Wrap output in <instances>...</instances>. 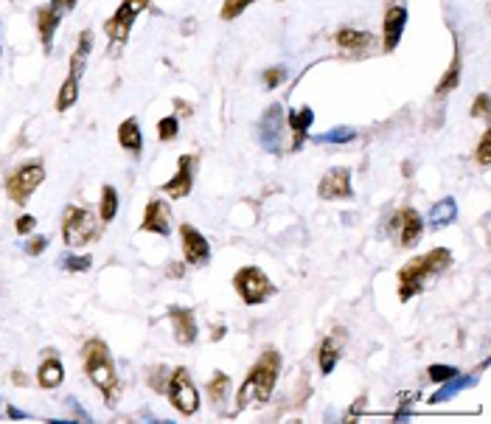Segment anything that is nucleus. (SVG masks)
<instances>
[{
    "mask_svg": "<svg viewBox=\"0 0 491 424\" xmlns=\"http://www.w3.org/2000/svg\"><path fill=\"white\" fill-rule=\"evenodd\" d=\"M278 374H281V354L278 351H267L262 354L259 365L250 371V376L244 379L239 396H236V410L248 407L250 402H267L276 382H278Z\"/></svg>",
    "mask_w": 491,
    "mask_h": 424,
    "instance_id": "f257e3e1",
    "label": "nucleus"
},
{
    "mask_svg": "<svg viewBox=\"0 0 491 424\" xmlns=\"http://www.w3.org/2000/svg\"><path fill=\"white\" fill-rule=\"evenodd\" d=\"M452 264V256H449V250L446 248H435L429 256H418V259H413L410 264H404L401 267V284H399V298L401 301H410L421 287H424V281L429 278V276H438V273H443L446 267Z\"/></svg>",
    "mask_w": 491,
    "mask_h": 424,
    "instance_id": "f03ea898",
    "label": "nucleus"
},
{
    "mask_svg": "<svg viewBox=\"0 0 491 424\" xmlns=\"http://www.w3.org/2000/svg\"><path fill=\"white\" fill-rule=\"evenodd\" d=\"M85 371L93 379V385L104 393L107 402H113V396L118 393V379H115V368L107 357V348L101 343L87 346V357H85Z\"/></svg>",
    "mask_w": 491,
    "mask_h": 424,
    "instance_id": "7ed1b4c3",
    "label": "nucleus"
},
{
    "mask_svg": "<svg viewBox=\"0 0 491 424\" xmlns=\"http://www.w3.org/2000/svg\"><path fill=\"white\" fill-rule=\"evenodd\" d=\"M233 287L244 304H264L270 295H276V287L259 267H241L233 278Z\"/></svg>",
    "mask_w": 491,
    "mask_h": 424,
    "instance_id": "20e7f679",
    "label": "nucleus"
},
{
    "mask_svg": "<svg viewBox=\"0 0 491 424\" xmlns=\"http://www.w3.org/2000/svg\"><path fill=\"white\" fill-rule=\"evenodd\" d=\"M99 225H96V217H93V211L87 208H71V214L65 217V242L68 248H85L93 236H96Z\"/></svg>",
    "mask_w": 491,
    "mask_h": 424,
    "instance_id": "39448f33",
    "label": "nucleus"
},
{
    "mask_svg": "<svg viewBox=\"0 0 491 424\" xmlns=\"http://www.w3.org/2000/svg\"><path fill=\"white\" fill-rule=\"evenodd\" d=\"M169 399H171V404L180 413H185V416L197 413V407H199V390L191 382V376H188L185 368H180V371L171 374V379H169Z\"/></svg>",
    "mask_w": 491,
    "mask_h": 424,
    "instance_id": "423d86ee",
    "label": "nucleus"
},
{
    "mask_svg": "<svg viewBox=\"0 0 491 424\" xmlns=\"http://www.w3.org/2000/svg\"><path fill=\"white\" fill-rule=\"evenodd\" d=\"M43 180H45V169H43L40 163H29V166H23L20 171H15V174L9 177L6 191H9V197H12L15 202H26V199L40 188Z\"/></svg>",
    "mask_w": 491,
    "mask_h": 424,
    "instance_id": "0eeeda50",
    "label": "nucleus"
},
{
    "mask_svg": "<svg viewBox=\"0 0 491 424\" xmlns=\"http://www.w3.org/2000/svg\"><path fill=\"white\" fill-rule=\"evenodd\" d=\"M318 194L323 199H346L351 197V171L337 166V169H329L318 185Z\"/></svg>",
    "mask_w": 491,
    "mask_h": 424,
    "instance_id": "6e6552de",
    "label": "nucleus"
},
{
    "mask_svg": "<svg viewBox=\"0 0 491 424\" xmlns=\"http://www.w3.org/2000/svg\"><path fill=\"white\" fill-rule=\"evenodd\" d=\"M180 234H183V250H185V262H188L191 267H202V264H208V259H211V250H208V239H205L199 231H194L191 225H183V228H180Z\"/></svg>",
    "mask_w": 491,
    "mask_h": 424,
    "instance_id": "1a4fd4ad",
    "label": "nucleus"
},
{
    "mask_svg": "<svg viewBox=\"0 0 491 424\" xmlns=\"http://www.w3.org/2000/svg\"><path fill=\"white\" fill-rule=\"evenodd\" d=\"M143 9V0H124L121 9L115 12V17L107 23V34L113 40H127L129 29L135 26V15Z\"/></svg>",
    "mask_w": 491,
    "mask_h": 424,
    "instance_id": "9d476101",
    "label": "nucleus"
},
{
    "mask_svg": "<svg viewBox=\"0 0 491 424\" xmlns=\"http://www.w3.org/2000/svg\"><path fill=\"white\" fill-rule=\"evenodd\" d=\"M259 135H262L264 149H270V152H278V149H281V107H278V104H273V107L264 113Z\"/></svg>",
    "mask_w": 491,
    "mask_h": 424,
    "instance_id": "9b49d317",
    "label": "nucleus"
},
{
    "mask_svg": "<svg viewBox=\"0 0 491 424\" xmlns=\"http://www.w3.org/2000/svg\"><path fill=\"white\" fill-rule=\"evenodd\" d=\"M169 315H171V323H174V334H177V340L183 343V346H191L194 340H197V320H194V312L191 309H180V306H171L169 309Z\"/></svg>",
    "mask_w": 491,
    "mask_h": 424,
    "instance_id": "f8f14e48",
    "label": "nucleus"
},
{
    "mask_svg": "<svg viewBox=\"0 0 491 424\" xmlns=\"http://www.w3.org/2000/svg\"><path fill=\"white\" fill-rule=\"evenodd\" d=\"M404 26H407V9L404 6H393L387 15H385V48L393 51L404 34Z\"/></svg>",
    "mask_w": 491,
    "mask_h": 424,
    "instance_id": "ddd939ff",
    "label": "nucleus"
},
{
    "mask_svg": "<svg viewBox=\"0 0 491 424\" xmlns=\"http://www.w3.org/2000/svg\"><path fill=\"white\" fill-rule=\"evenodd\" d=\"M143 231H152V234H160V236H169L171 234V225H169V211L163 202L152 199L146 205V217H143Z\"/></svg>",
    "mask_w": 491,
    "mask_h": 424,
    "instance_id": "4468645a",
    "label": "nucleus"
},
{
    "mask_svg": "<svg viewBox=\"0 0 491 424\" xmlns=\"http://www.w3.org/2000/svg\"><path fill=\"white\" fill-rule=\"evenodd\" d=\"M191 166H194V157L191 155H185V157H180V169H177V174L163 185L174 199H180V197H185L188 191H191Z\"/></svg>",
    "mask_w": 491,
    "mask_h": 424,
    "instance_id": "2eb2a0df",
    "label": "nucleus"
},
{
    "mask_svg": "<svg viewBox=\"0 0 491 424\" xmlns=\"http://www.w3.org/2000/svg\"><path fill=\"white\" fill-rule=\"evenodd\" d=\"M455 217H457V202H455L452 197H446V199H441V202H435V205H432V211H429L427 222H429V228H432V231H441L443 225L455 222Z\"/></svg>",
    "mask_w": 491,
    "mask_h": 424,
    "instance_id": "dca6fc26",
    "label": "nucleus"
},
{
    "mask_svg": "<svg viewBox=\"0 0 491 424\" xmlns=\"http://www.w3.org/2000/svg\"><path fill=\"white\" fill-rule=\"evenodd\" d=\"M421 231H424L421 217L415 214L413 208H407L404 214H401V245H404V248L415 245V242H418V236H421Z\"/></svg>",
    "mask_w": 491,
    "mask_h": 424,
    "instance_id": "f3484780",
    "label": "nucleus"
},
{
    "mask_svg": "<svg viewBox=\"0 0 491 424\" xmlns=\"http://www.w3.org/2000/svg\"><path fill=\"white\" fill-rule=\"evenodd\" d=\"M40 385L43 388H57V385H62V376H65V368H62V362L59 360H45L43 365H40Z\"/></svg>",
    "mask_w": 491,
    "mask_h": 424,
    "instance_id": "a211bd4d",
    "label": "nucleus"
},
{
    "mask_svg": "<svg viewBox=\"0 0 491 424\" xmlns=\"http://www.w3.org/2000/svg\"><path fill=\"white\" fill-rule=\"evenodd\" d=\"M118 138H121V146H124V149L141 152V127H138L135 118H127V121L118 127Z\"/></svg>",
    "mask_w": 491,
    "mask_h": 424,
    "instance_id": "6ab92c4d",
    "label": "nucleus"
},
{
    "mask_svg": "<svg viewBox=\"0 0 491 424\" xmlns=\"http://www.w3.org/2000/svg\"><path fill=\"white\" fill-rule=\"evenodd\" d=\"M441 385H443V388H441L438 393H432V399H429L432 404H438V402H446V399H452L455 393H460L463 388L474 385V376H460V379H455V376H452V379H446V382H441Z\"/></svg>",
    "mask_w": 491,
    "mask_h": 424,
    "instance_id": "aec40b11",
    "label": "nucleus"
},
{
    "mask_svg": "<svg viewBox=\"0 0 491 424\" xmlns=\"http://www.w3.org/2000/svg\"><path fill=\"white\" fill-rule=\"evenodd\" d=\"M340 340L337 337H326L323 340V346H320V371L323 374H332L334 371V362H337V357H340Z\"/></svg>",
    "mask_w": 491,
    "mask_h": 424,
    "instance_id": "412c9836",
    "label": "nucleus"
},
{
    "mask_svg": "<svg viewBox=\"0 0 491 424\" xmlns=\"http://www.w3.org/2000/svg\"><path fill=\"white\" fill-rule=\"evenodd\" d=\"M59 26V12L51 9V12H43L40 15V37L45 43V48H51V40H54V31Z\"/></svg>",
    "mask_w": 491,
    "mask_h": 424,
    "instance_id": "4be33fe9",
    "label": "nucleus"
},
{
    "mask_svg": "<svg viewBox=\"0 0 491 424\" xmlns=\"http://www.w3.org/2000/svg\"><path fill=\"white\" fill-rule=\"evenodd\" d=\"M115 214H118V194H115L113 185H104V191H101V220L113 222Z\"/></svg>",
    "mask_w": 491,
    "mask_h": 424,
    "instance_id": "5701e85b",
    "label": "nucleus"
},
{
    "mask_svg": "<svg viewBox=\"0 0 491 424\" xmlns=\"http://www.w3.org/2000/svg\"><path fill=\"white\" fill-rule=\"evenodd\" d=\"M76 90H79V79H76V76H71V79L62 85L59 99H57V110H59V113H65L68 107H73V101H76Z\"/></svg>",
    "mask_w": 491,
    "mask_h": 424,
    "instance_id": "b1692460",
    "label": "nucleus"
},
{
    "mask_svg": "<svg viewBox=\"0 0 491 424\" xmlns=\"http://www.w3.org/2000/svg\"><path fill=\"white\" fill-rule=\"evenodd\" d=\"M368 34L365 31H357V29H343L340 34H337V43L343 45V48H362V45H368Z\"/></svg>",
    "mask_w": 491,
    "mask_h": 424,
    "instance_id": "393cba45",
    "label": "nucleus"
},
{
    "mask_svg": "<svg viewBox=\"0 0 491 424\" xmlns=\"http://www.w3.org/2000/svg\"><path fill=\"white\" fill-rule=\"evenodd\" d=\"M354 135H357V132H354L351 127H334V129H329V132L318 135L315 141H318V143H348Z\"/></svg>",
    "mask_w": 491,
    "mask_h": 424,
    "instance_id": "a878e982",
    "label": "nucleus"
},
{
    "mask_svg": "<svg viewBox=\"0 0 491 424\" xmlns=\"http://www.w3.org/2000/svg\"><path fill=\"white\" fill-rule=\"evenodd\" d=\"M315 121V115H312V110L309 107H304L301 113H290V124H292V129L298 132V135H304L306 132V127Z\"/></svg>",
    "mask_w": 491,
    "mask_h": 424,
    "instance_id": "bb28decb",
    "label": "nucleus"
},
{
    "mask_svg": "<svg viewBox=\"0 0 491 424\" xmlns=\"http://www.w3.org/2000/svg\"><path fill=\"white\" fill-rule=\"evenodd\" d=\"M457 71H460V59L455 57V62H452V68H449V73L443 76V82L438 85V96H443L449 87H455L457 85Z\"/></svg>",
    "mask_w": 491,
    "mask_h": 424,
    "instance_id": "cd10ccee",
    "label": "nucleus"
},
{
    "mask_svg": "<svg viewBox=\"0 0 491 424\" xmlns=\"http://www.w3.org/2000/svg\"><path fill=\"white\" fill-rule=\"evenodd\" d=\"M455 374H457V371H455L452 365H432V368H429V379L438 382V385L446 382V379H452Z\"/></svg>",
    "mask_w": 491,
    "mask_h": 424,
    "instance_id": "c85d7f7f",
    "label": "nucleus"
},
{
    "mask_svg": "<svg viewBox=\"0 0 491 424\" xmlns=\"http://www.w3.org/2000/svg\"><path fill=\"white\" fill-rule=\"evenodd\" d=\"M227 390V376L225 374H216L213 379H211V399L213 402H222V393Z\"/></svg>",
    "mask_w": 491,
    "mask_h": 424,
    "instance_id": "c756f323",
    "label": "nucleus"
},
{
    "mask_svg": "<svg viewBox=\"0 0 491 424\" xmlns=\"http://www.w3.org/2000/svg\"><path fill=\"white\" fill-rule=\"evenodd\" d=\"M157 132H160V138H163V141H171V138L177 135V118H174V115L163 118V121H160V127H157Z\"/></svg>",
    "mask_w": 491,
    "mask_h": 424,
    "instance_id": "7c9ffc66",
    "label": "nucleus"
},
{
    "mask_svg": "<svg viewBox=\"0 0 491 424\" xmlns=\"http://www.w3.org/2000/svg\"><path fill=\"white\" fill-rule=\"evenodd\" d=\"M250 3V0H225V9H222V17L225 20H230V17H236L244 6H248Z\"/></svg>",
    "mask_w": 491,
    "mask_h": 424,
    "instance_id": "2f4dec72",
    "label": "nucleus"
},
{
    "mask_svg": "<svg viewBox=\"0 0 491 424\" xmlns=\"http://www.w3.org/2000/svg\"><path fill=\"white\" fill-rule=\"evenodd\" d=\"M477 160H480L483 166L491 160V129L483 135V141H480V146H477Z\"/></svg>",
    "mask_w": 491,
    "mask_h": 424,
    "instance_id": "473e14b6",
    "label": "nucleus"
},
{
    "mask_svg": "<svg viewBox=\"0 0 491 424\" xmlns=\"http://www.w3.org/2000/svg\"><path fill=\"white\" fill-rule=\"evenodd\" d=\"M90 45H93V34H90V31H82V37H79V51H76V57H73V59H82V62H85V57H87Z\"/></svg>",
    "mask_w": 491,
    "mask_h": 424,
    "instance_id": "72a5a7b5",
    "label": "nucleus"
},
{
    "mask_svg": "<svg viewBox=\"0 0 491 424\" xmlns=\"http://www.w3.org/2000/svg\"><path fill=\"white\" fill-rule=\"evenodd\" d=\"M62 264H65L68 270H76V273H82V270H87V267H90V259H87V256H85V259H73V256H68Z\"/></svg>",
    "mask_w": 491,
    "mask_h": 424,
    "instance_id": "f704fd0d",
    "label": "nucleus"
},
{
    "mask_svg": "<svg viewBox=\"0 0 491 424\" xmlns=\"http://www.w3.org/2000/svg\"><path fill=\"white\" fill-rule=\"evenodd\" d=\"M281 79H284V68H273L264 73V85H270V87H276Z\"/></svg>",
    "mask_w": 491,
    "mask_h": 424,
    "instance_id": "c9c22d12",
    "label": "nucleus"
},
{
    "mask_svg": "<svg viewBox=\"0 0 491 424\" xmlns=\"http://www.w3.org/2000/svg\"><path fill=\"white\" fill-rule=\"evenodd\" d=\"M34 225H37L34 217H20V220H17V234H31Z\"/></svg>",
    "mask_w": 491,
    "mask_h": 424,
    "instance_id": "e433bc0d",
    "label": "nucleus"
},
{
    "mask_svg": "<svg viewBox=\"0 0 491 424\" xmlns=\"http://www.w3.org/2000/svg\"><path fill=\"white\" fill-rule=\"evenodd\" d=\"M45 245H48V236H37V239H34V242H31L26 250H29L31 256H37V253H43V248H45Z\"/></svg>",
    "mask_w": 491,
    "mask_h": 424,
    "instance_id": "4c0bfd02",
    "label": "nucleus"
},
{
    "mask_svg": "<svg viewBox=\"0 0 491 424\" xmlns=\"http://www.w3.org/2000/svg\"><path fill=\"white\" fill-rule=\"evenodd\" d=\"M51 3H54L57 12H62V9H73V6H76V0H51Z\"/></svg>",
    "mask_w": 491,
    "mask_h": 424,
    "instance_id": "58836bf2",
    "label": "nucleus"
},
{
    "mask_svg": "<svg viewBox=\"0 0 491 424\" xmlns=\"http://www.w3.org/2000/svg\"><path fill=\"white\" fill-rule=\"evenodd\" d=\"M485 107H488V96H480V99H477V104H474V115H483V113H485Z\"/></svg>",
    "mask_w": 491,
    "mask_h": 424,
    "instance_id": "ea45409f",
    "label": "nucleus"
}]
</instances>
